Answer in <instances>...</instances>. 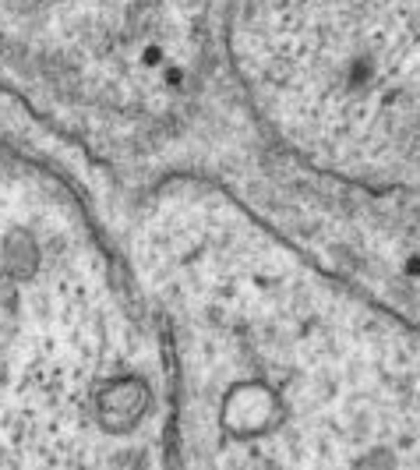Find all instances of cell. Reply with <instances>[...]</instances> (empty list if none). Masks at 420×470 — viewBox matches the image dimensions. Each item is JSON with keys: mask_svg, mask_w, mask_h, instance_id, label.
<instances>
[{"mask_svg": "<svg viewBox=\"0 0 420 470\" xmlns=\"http://www.w3.org/2000/svg\"><path fill=\"white\" fill-rule=\"evenodd\" d=\"M141 64H145V68H160V64H163V50H160V46H145Z\"/></svg>", "mask_w": 420, "mask_h": 470, "instance_id": "6da1fadb", "label": "cell"}, {"mask_svg": "<svg viewBox=\"0 0 420 470\" xmlns=\"http://www.w3.org/2000/svg\"><path fill=\"white\" fill-rule=\"evenodd\" d=\"M184 82V71L180 68H166V85H180Z\"/></svg>", "mask_w": 420, "mask_h": 470, "instance_id": "7a4b0ae2", "label": "cell"}]
</instances>
